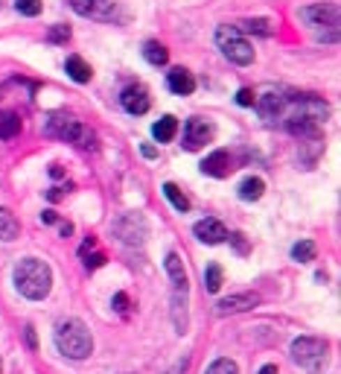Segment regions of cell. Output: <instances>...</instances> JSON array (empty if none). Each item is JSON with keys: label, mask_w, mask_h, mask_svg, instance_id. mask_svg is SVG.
I'll return each instance as SVG.
<instances>
[{"label": "cell", "mask_w": 341, "mask_h": 374, "mask_svg": "<svg viewBox=\"0 0 341 374\" xmlns=\"http://www.w3.org/2000/svg\"><path fill=\"white\" fill-rule=\"evenodd\" d=\"M164 196L172 202V208L178 210V214H187V210H190V199L184 196V193H181V187H178V185L167 182V185H164Z\"/></svg>", "instance_id": "24"}, {"label": "cell", "mask_w": 341, "mask_h": 374, "mask_svg": "<svg viewBox=\"0 0 341 374\" xmlns=\"http://www.w3.org/2000/svg\"><path fill=\"white\" fill-rule=\"evenodd\" d=\"M216 44L225 59H231L234 64H239V68H248V64L254 62V47L242 38V32L231 24H222L216 29Z\"/></svg>", "instance_id": "4"}, {"label": "cell", "mask_w": 341, "mask_h": 374, "mask_svg": "<svg viewBox=\"0 0 341 374\" xmlns=\"http://www.w3.org/2000/svg\"><path fill=\"white\" fill-rule=\"evenodd\" d=\"M73 234V225L70 222H61V237H70Z\"/></svg>", "instance_id": "39"}, {"label": "cell", "mask_w": 341, "mask_h": 374, "mask_svg": "<svg viewBox=\"0 0 341 374\" xmlns=\"http://www.w3.org/2000/svg\"><path fill=\"white\" fill-rule=\"evenodd\" d=\"M21 234V222L15 220L9 208H0V243H12Z\"/></svg>", "instance_id": "18"}, {"label": "cell", "mask_w": 341, "mask_h": 374, "mask_svg": "<svg viewBox=\"0 0 341 374\" xmlns=\"http://www.w3.org/2000/svg\"><path fill=\"white\" fill-rule=\"evenodd\" d=\"M114 229V234H117L123 243H143L146 240V234H149V225H146V220L140 217V214H123L117 222L111 225Z\"/></svg>", "instance_id": "8"}, {"label": "cell", "mask_w": 341, "mask_h": 374, "mask_svg": "<svg viewBox=\"0 0 341 374\" xmlns=\"http://www.w3.org/2000/svg\"><path fill=\"white\" fill-rule=\"evenodd\" d=\"M123 108L128 111V115H146V111L152 108V100H149V91H146L143 85H128L120 96Z\"/></svg>", "instance_id": "12"}, {"label": "cell", "mask_w": 341, "mask_h": 374, "mask_svg": "<svg viewBox=\"0 0 341 374\" xmlns=\"http://www.w3.org/2000/svg\"><path fill=\"white\" fill-rule=\"evenodd\" d=\"M192 234H196L202 243H207V246H219V243L227 240V229L219 220H199L196 225H192Z\"/></svg>", "instance_id": "13"}, {"label": "cell", "mask_w": 341, "mask_h": 374, "mask_svg": "<svg viewBox=\"0 0 341 374\" xmlns=\"http://www.w3.org/2000/svg\"><path fill=\"white\" fill-rule=\"evenodd\" d=\"M85 266H88V269H100V266H105V254H103V252H96V254L85 257Z\"/></svg>", "instance_id": "32"}, {"label": "cell", "mask_w": 341, "mask_h": 374, "mask_svg": "<svg viewBox=\"0 0 341 374\" xmlns=\"http://www.w3.org/2000/svg\"><path fill=\"white\" fill-rule=\"evenodd\" d=\"M227 237H231V243H234V246H236V252L239 254H248V243H245V234H227Z\"/></svg>", "instance_id": "31"}, {"label": "cell", "mask_w": 341, "mask_h": 374, "mask_svg": "<svg viewBox=\"0 0 341 374\" xmlns=\"http://www.w3.org/2000/svg\"><path fill=\"white\" fill-rule=\"evenodd\" d=\"M291 360H295L303 371L318 374L327 366V343L318 336H301L291 343Z\"/></svg>", "instance_id": "5"}, {"label": "cell", "mask_w": 341, "mask_h": 374, "mask_svg": "<svg viewBox=\"0 0 341 374\" xmlns=\"http://www.w3.org/2000/svg\"><path fill=\"white\" fill-rule=\"evenodd\" d=\"M15 9H18L21 15H26V18H36V15L41 12V0H18Z\"/></svg>", "instance_id": "28"}, {"label": "cell", "mask_w": 341, "mask_h": 374, "mask_svg": "<svg viewBox=\"0 0 341 374\" xmlns=\"http://www.w3.org/2000/svg\"><path fill=\"white\" fill-rule=\"evenodd\" d=\"M56 348L64 357H70V360H85V357H91L93 354V336L88 331V324L79 322V319L61 322L56 328Z\"/></svg>", "instance_id": "2"}, {"label": "cell", "mask_w": 341, "mask_h": 374, "mask_svg": "<svg viewBox=\"0 0 341 374\" xmlns=\"http://www.w3.org/2000/svg\"><path fill=\"white\" fill-rule=\"evenodd\" d=\"M47 196H50L53 202H59L64 196V187H50V190H47Z\"/></svg>", "instance_id": "34"}, {"label": "cell", "mask_w": 341, "mask_h": 374, "mask_svg": "<svg viewBox=\"0 0 341 374\" xmlns=\"http://www.w3.org/2000/svg\"><path fill=\"white\" fill-rule=\"evenodd\" d=\"M143 56L149 64H155V68H160V64H167L169 62V50L160 41H146L143 44Z\"/></svg>", "instance_id": "22"}, {"label": "cell", "mask_w": 341, "mask_h": 374, "mask_svg": "<svg viewBox=\"0 0 341 374\" xmlns=\"http://www.w3.org/2000/svg\"><path fill=\"white\" fill-rule=\"evenodd\" d=\"M44 132L50 138H59V141H68L73 146H79V150H93L96 146V135L91 132L88 126H82L76 117L70 115H50L44 123Z\"/></svg>", "instance_id": "3"}, {"label": "cell", "mask_w": 341, "mask_h": 374, "mask_svg": "<svg viewBox=\"0 0 341 374\" xmlns=\"http://www.w3.org/2000/svg\"><path fill=\"white\" fill-rule=\"evenodd\" d=\"M50 175H53V178H61V175H64V170H61L59 164H53V167H50Z\"/></svg>", "instance_id": "40"}, {"label": "cell", "mask_w": 341, "mask_h": 374, "mask_svg": "<svg viewBox=\"0 0 341 374\" xmlns=\"http://www.w3.org/2000/svg\"><path fill=\"white\" fill-rule=\"evenodd\" d=\"M21 132V117L15 111H0V138L9 141Z\"/></svg>", "instance_id": "23"}, {"label": "cell", "mask_w": 341, "mask_h": 374, "mask_svg": "<svg viewBox=\"0 0 341 374\" xmlns=\"http://www.w3.org/2000/svg\"><path fill=\"white\" fill-rule=\"evenodd\" d=\"M231 170H234V167H231V155H227L225 150H216L213 155H207V158L202 161V173H204V175L225 178Z\"/></svg>", "instance_id": "15"}, {"label": "cell", "mask_w": 341, "mask_h": 374, "mask_svg": "<svg viewBox=\"0 0 341 374\" xmlns=\"http://www.w3.org/2000/svg\"><path fill=\"white\" fill-rule=\"evenodd\" d=\"M59 217H56V210H44V214H41V222H47V225H53Z\"/></svg>", "instance_id": "35"}, {"label": "cell", "mask_w": 341, "mask_h": 374, "mask_svg": "<svg viewBox=\"0 0 341 374\" xmlns=\"http://www.w3.org/2000/svg\"><path fill=\"white\" fill-rule=\"evenodd\" d=\"M167 85H169V91L178 94V96H190L192 91H196V79H192V73L184 71V68H172V71L167 73Z\"/></svg>", "instance_id": "14"}, {"label": "cell", "mask_w": 341, "mask_h": 374, "mask_svg": "<svg viewBox=\"0 0 341 374\" xmlns=\"http://www.w3.org/2000/svg\"><path fill=\"white\" fill-rule=\"evenodd\" d=\"M222 284H225L222 266H219V264H210V266L204 269V289H207V292H219Z\"/></svg>", "instance_id": "25"}, {"label": "cell", "mask_w": 341, "mask_h": 374, "mask_svg": "<svg viewBox=\"0 0 341 374\" xmlns=\"http://www.w3.org/2000/svg\"><path fill=\"white\" fill-rule=\"evenodd\" d=\"M259 304V296L257 292H239V296H227L216 304V316H236V313H245V310H254Z\"/></svg>", "instance_id": "11"}, {"label": "cell", "mask_w": 341, "mask_h": 374, "mask_svg": "<svg viewBox=\"0 0 341 374\" xmlns=\"http://www.w3.org/2000/svg\"><path fill=\"white\" fill-rule=\"evenodd\" d=\"M204 374H239V366L234 360H227V357H219L216 363H210V368Z\"/></svg>", "instance_id": "27"}, {"label": "cell", "mask_w": 341, "mask_h": 374, "mask_svg": "<svg viewBox=\"0 0 341 374\" xmlns=\"http://www.w3.org/2000/svg\"><path fill=\"white\" fill-rule=\"evenodd\" d=\"M64 71H68V76L73 79V82H79V85H85V82H91V64L82 59V56H68V62H64Z\"/></svg>", "instance_id": "17"}, {"label": "cell", "mask_w": 341, "mask_h": 374, "mask_svg": "<svg viewBox=\"0 0 341 374\" xmlns=\"http://www.w3.org/2000/svg\"><path fill=\"white\" fill-rule=\"evenodd\" d=\"M298 18L303 24H310L312 29H330L338 32V6L335 3H315V6H303L298 12Z\"/></svg>", "instance_id": "6"}, {"label": "cell", "mask_w": 341, "mask_h": 374, "mask_svg": "<svg viewBox=\"0 0 341 374\" xmlns=\"http://www.w3.org/2000/svg\"><path fill=\"white\" fill-rule=\"evenodd\" d=\"M210 141H213V126H210L207 120L190 117V120L184 123V150L196 152V150H202V146L210 143Z\"/></svg>", "instance_id": "10"}, {"label": "cell", "mask_w": 341, "mask_h": 374, "mask_svg": "<svg viewBox=\"0 0 341 374\" xmlns=\"http://www.w3.org/2000/svg\"><path fill=\"white\" fill-rule=\"evenodd\" d=\"M12 281L18 287V292L29 301H41L50 296L53 289V269L38 257H24L12 269Z\"/></svg>", "instance_id": "1"}, {"label": "cell", "mask_w": 341, "mask_h": 374, "mask_svg": "<svg viewBox=\"0 0 341 374\" xmlns=\"http://www.w3.org/2000/svg\"><path fill=\"white\" fill-rule=\"evenodd\" d=\"M111 304H114V310H117V313H126L128 310V296H126V292H117Z\"/></svg>", "instance_id": "33"}, {"label": "cell", "mask_w": 341, "mask_h": 374, "mask_svg": "<svg viewBox=\"0 0 341 374\" xmlns=\"http://www.w3.org/2000/svg\"><path fill=\"white\" fill-rule=\"evenodd\" d=\"M93 246H96V240H93V237H91V240H85V243H82V249H79V254L85 257V254H88V252H91Z\"/></svg>", "instance_id": "36"}, {"label": "cell", "mask_w": 341, "mask_h": 374, "mask_svg": "<svg viewBox=\"0 0 341 374\" xmlns=\"http://www.w3.org/2000/svg\"><path fill=\"white\" fill-rule=\"evenodd\" d=\"M70 38V27H64V24H56L50 32H47V41H53V44H64Z\"/></svg>", "instance_id": "29"}, {"label": "cell", "mask_w": 341, "mask_h": 374, "mask_svg": "<svg viewBox=\"0 0 341 374\" xmlns=\"http://www.w3.org/2000/svg\"><path fill=\"white\" fill-rule=\"evenodd\" d=\"M259 374H278V366H263V368H259Z\"/></svg>", "instance_id": "41"}, {"label": "cell", "mask_w": 341, "mask_h": 374, "mask_svg": "<svg viewBox=\"0 0 341 374\" xmlns=\"http://www.w3.org/2000/svg\"><path fill=\"white\" fill-rule=\"evenodd\" d=\"M254 100H257V94H254L251 88H242V91L236 94V103H239V106H245V108L254 106Z\"/></svg>", "instance_id": "30"}, {"label": "cell", "mask_w": 341, "mask_h": 374, "mask_svg": "<svg viewBox=\"0 0 341 374\" xmlns=\"http://www.w3.org/2000/svg\"><path fill=\"white\" fill-rule=\"evenodd\" d=\"M263 193H266V182L263 178H257V175H248L245 182L239 185V199L242 202H257Z\"/></svg>", "instance_id": "19"}, {"label": "cell", "mask_w": 341, "mask_h": 374, "mask_svg": "<svg viewBox=\"0 0 341 374\" xmlns=\"http://www.w3.org/2000/svg\"><path fill=\"white\" fill-rule=\"evenodd\" d=\"M315 243L312 240H301L291 246V260H298V264H310V260H315Z\"/></svg>", "instance_id": "26"}, {"label": "cell", "mask_w": 341, "mask_h": 374, "mask_svg": "<svg viewBox=\"0 0 341 374\" xmlns=\"http://www.w3.org/2000/svg\"><path fill=\"white\" fill-rule=\"evenodd\" d=\"M26 345H29V348H36V345H38V339H36V331H32V328H26Z\"/></svg>", "instance_id": "37"}, {"label": "cell", "mask_w": 341, "mask_h": 374, "mask_svg": "<svg viewBox=\"0 0 341 374\" xmlns=\"http://www.w3.org/2000/svg\"><path fill=\"white\" fill-rule=\"evenodd\" d=\"M236 29H239V32H254V36L268 38L271 32H274V24H271L268 18H245V21L236 24Z\"/></svg>", "instance_id": "21"}, {"label": "cell", "mask_w": 341, "mask_h": 374, "mask_svg": "<svg viewBox=\"0 0 341 374\" xmlns=\"http://www.w3.org/2000/svg\"><path fill=\"white\" fill-rule=\"evenodd\" d=\"M152 135H155V141H160V143H169V141L178 135V120H175L172 115L160 117V120L152 126Z\"/></svg>", "instance_id": "20"}, {"label": "cell", "mask_w": 341, "mask_h": 374, "mask_svg": "<svg viewBox=\"0 0 341 374\" xmlns=\"http://www.w3.org/2000/svg\"><path fill=\"white\" fill-rule=\"evenodd\" d=\"M143 155H146V158H155L158 150H155V146H149V143H143Z\"/></svg>", "instance_id": "38"}, {"label": "cell", "mask_w": 341, "mask_h": 374, "mask_svg": "<svg viewBox=\"0 0 341 374\" xmlns=\"http://www.w3.org/2000/svg\"><path fill=\"white\" fill-rule=\"evenodd\" d=\"M70 6L76 15L91 21H111L117 15V3L114 0H70Z\"/></svg>", "instance_id": "9"}, {"label": "cell", "mask_w": 341, "mask_h": 374, "mask_svg": "<svg viewBox=\"0 0 341 374\" xmlns=\"http://www.w3.org/2000/svg\"><path fill=\"white\" fill-rule=\"evenodd\" d=\"M167 275H169V281H172V289H190V278H187L184 260L178 257L175 252L167 254Z\"/></svg>", "instance_id": "16"}, {"label": "cell", "mask_w": 341, "mask_h": 374, "mask_svg": "<svg viewBox=\"0 0 341 374\" xmlns=\"http://www.w3.org/2000/svg\"><path fill=\"white\" fill-rule=\"evenodd\" d=\"M259 117L266 123H283L286 111H289V94H278V91H268L263 96H257L254 100Z\"/></svg>", "instance_id": "7"}]
</instances>
